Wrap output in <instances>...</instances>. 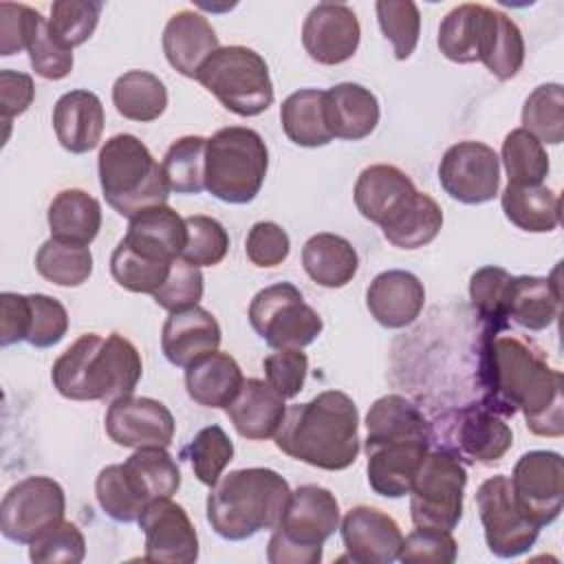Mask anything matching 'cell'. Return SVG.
Returning <instances> with one entry per match:
<instances>
[{
    "mask_svg": "<svg viewBox=\"0 0 564 564\" xmlns=\"http://www.w3.org/2000/svg\"><path fill=\"white\" fill-rule=\"evenodd\" d=\"M478 386L482 405L498 416L524 414L535 436L564 434L562 372L546 364L533 344L502 333H482L478 352Z\"/></svg>",
    "mask_w": 564,
    "mask_h": 564,
    "instance_id": "6da1fadb",
    "label": "cell"
},
{
    "mask_svg": "<svg viewBox=\"0 0 564 564\" xmlns=\"http://www.w3.org/2000/svg\"><path fill=\"white\" fill-rule=\"evenodd\" d=\"M275 447L311 467L339 471L350 467L361 449L359 410L341 390H324L306 403L286 408Z\"/></svg>",
    "mask_w": 564,
    "mask_h": 564,
    "instance_id": "7a4b0ae2",
    "label": "cell"
},
{
    "mask_svg": "<svg viewBox=\"0 0 564 564\" xmlns=\"http://www.w3.org/2000/svg\"><path fill=\"white\" fill-rule=\"evenodd\" d=\"M141 375L143 364L137 346L119 333L77 337L51 370L53 386L64 399L104 403L132 394Z\"/></svg>",
    "mask_w": 564,
    "mask_h": 564,
    "instance_id": "3957f363",
    "label": "cell"
},
{
    "mask_svg": "<svg viewBox=\"0 0 564 564\" xmlns=\"http://www.w3.org/2000/svg\"><path fill=\"white\" fill-rule=\"evenodd\" d=\"M291 498L284 476L269 467H245L223 476L207 496V522L231 542L275 529Z\"/></svg>",
    "mask_w": 564,
    "mask_h": 564,
    "instance_id": "277c9868",
    "label": "cell"
},
{
    "mask_svg": "<svg viewBox=\"0 0 564 564\" xmlns=\"http://www.w3.org/2000/svg\"><path fill=\"white\" fill-rule=\"evenodd\" d=\"M97 167L106 203L128 220L167 203L163 167L139 137L128 132L110 137L99 150Z\"/></svg>",
    "mask_w": 564,
    "mask_h": 564,
    "instance_id": "5b68a950",
    "label": "cell"
},
{
    "mask_svg": "<svg viewBox=\"0 0 564 564\" xmlns=\"http://www.w3.org/2000/svg\"><path fill=\"white\" fill-rule=\"evenodd\" d=\"M339 502L330 489L319 485L297 487L271 533L267 560L271 564L322 562L324 542L339 529Z\"/></svg>",
    "mask_w": 564,
    "mask_h": 564,
    "instance_id": "8992f818",
    "label": "cell"
},
{
    "mask_svg": "<svg viewBox=\"0 0 564 564\" xmlns=\"http://www.w3.org/2000/svg\"><path fill=\"white\" fill-rule=\"evenodd\" d=\"M269 150L264 139L245 126L220 128L207 139L205 189L223 203H251L267 176Z\"/></svg>",
    "mask_w": 564,
    "mask_h": 564,
    "instance_id": "52a82bcc",
    "label": "cell"
},
{
    "mask_svg": "<svg viewBox=\"0 0 564 564\" xmlns=\"http://www.w3.org/2000/svg\"><path fill=\"white\" fill-rule=\"evenodd\" d=\"M196 82L238 117L262 115L273 104V82L264 57L242 44L220 46L200 66Z\"/></svg>",
    "mask_w": 564,
    "mask_h": 564,
    "instance_id": "ba28073f",
    "label": "cell"
},
{
    "mask_svg": "<svg viewBox=\"0 0 564 564\" xmlns=\"http://www.w3.org/2000/svg\"><path fill=\"white\" fill-rule=\"evenodd\" d=\"M465 485L463 463L443 449H430L408 494L414 527L454 531L463 518Z\"/></svg>",
    "mask_w": 564,
    "mask_h": 564,
    "instance_id": "9c48e42d",
    "label": "cell"
},
{
    "mask_svg": "<svg viewBox=\"0 0 564 564\" xmlns=\"http://www.w3.org/2000/svg\"><path fill=\"white\" fill-rule=\"evenodd\" d=\"M249 324L275 350H302L324 328L319 313L304 302L300 289L291 282H278L258 291L249 304Z\"/></svg>",
    "mask_w": 564,
    "mask_h": 564,
    "instance_id": "30bf717a",
    "label": "cell"
},
{
    "mask_svg": "<svg viewBox=\"0 0 564 564\" xmlns=\"http://www.w3.org/2000/svg\"><path fill=\"white\" fill-rule=\"evenodd\" d=\"M432 441L458 460L496 463L509 452L513 432L482 403H469L441 416L432 425Z\"/></svg>",
    "mask_w": 564,
    "mask_h": 564,
    "instance_id": "8fae6325",
    "label": "cell"
},
{
    "mask_svg": "<svg viewBox=\"0 0 564 564\" xmlns=\"http://www.w3.org/2000/svg\"><path fill=\"white\" fill-rule=\"evenodd\" d=\"M66 496L48 476H26L0 502V531L15 544H33L64 520Z\"/></svg>",
    "mask_w": 564,
    "mask_h": 564,
    "instance_id": "7c38bea8",
    "label": "cell"
},
{
    "mask_svg": "<svg viewBox=\"0 0 564 564\" xmlns=\"http://www.w3.org/2000/svg\"><path fill=\"white\" fill-rule=\"evenodd\" d=\"M476 505L487 549L496 557H518L535 544L540 527L518 507L507 476L487 478L476 491Z\"/></svg>",
    "mask_w": 564,
    "mask_h": 564,
    "instance_id": "4fadbf2b",
    "label": "cell"
},
{
    "mask_svg": "<svg viewBox=\"0 0 564 564\" xmlns=\"http://www.w3.org/2000/svg\"><path fill=\"white\" fill-rule=\"evenodd\" d=\"M518 507L540 529L560 518L564 505V465L551 449H533L518 458L511 474Z\"/></svg>",
    "mask_w": 564,
    "mask_h": 564,
    "instance_id": "5bb4252c",
    "label": "cell"
},
{
    "mask_svg": "<svg viewBox=\"0 0 564 564\" xmlns=\"http://www.w3.org/2000/svg\"><path fill=\"white\" fill-rule=\"evenodd\" d=\"M438 183L463 205L489 203L500 189V159L487 143L458 141L441 159Z\"/></svg>",
    "mask_w": 564,
    "mask_h": 564,
    "instance_id": "9a60e30c",
    "label": "cell"
},
{
    "mask_svg": "<svg viewBox=\"0 0 564 564\" xmlns=\"http://www.w3.org/2000/svg\"><path fill=\"white\" fill-rule=\"evenodd\" d=\"M145 538V560L159 564H192L198 560V533L187 511L172 498H156L139 516Z\"/></svg>",
    "mask_w": 564,
    "mask_h": 564,
    "instance_id": "2e32d148",
    "label": "cell"
},
{
    "mask_svg": "<svg viewBox=\"0 0 564 564\" xmlns=\"http://www.w3.org/2000/svg\"><path fill=\"white\" fill-rule=\"evenodd\" d=\"M178 256L159 238L128 227L110 256V273L115 282L132 293H148L161 289Z\"/></svg>",
    "mask_w": 564,
    "mask_h": 564,
    "instance_id": "e0dca14e",
    "label": "cell"
},
{
    "mask_svg": "<svg viewBox=\"0 0 564 564\" xmlns=\"http://www.w3.org/2000/svg\"><path fill=\"white\" fill-rule=\"evenodd\" d=\"M106 434L119 447H167L174 438V416L165 403L150 397H121L108 405Z\"/></svg>",
    "mask_w": 564,
    "mask_h": 564,
    "instance_id": "ac0fdd59",
    "label": "cell"
},
{
    "mask_svg": "<svg viewBox=\"0 0 564 564\" xmlns=\"http://www.w3.org/2000/svg\"><path fill=\"white\" fill-rule=\"evenodd\" d=\"M361 40L355 11L344 2L315 4L302 24V44L311 59L324 66L348 62Z\"/></svg>",
    "mask_w": 564,
    "mask_h": 564,
    "instance_id": "d6986e66",
    "label": "cell"
},
{
    "mask_svg": "<svg viewBox=\"0 0 564 564\" xmlns=\"http://www.w3.org/2000/svg\"><path fill=\"white\" fill-rule=\"evenodd\" d=\"M346 557L357 564H390L399 557L403 533L397 520L377 507L359 505L339 522Z\"/></svg>",
    "mask_w": 564,
    "mask_h": 564,
    "instance_id": "ffe728a7",
    "label": "cell"
},
{
    "mask_svg": "<svg viewBox=\"0 0 564 564\" xmlns=\"http://www.w3.org/2000/svg\"><path fill=\"white\" fill-rule=\"evenodd\" d=\"M430 441L403 438L366 445L368 485L383 498H403L410 494L414 476L430 452Z\"/></svg>",
    "mask_w": 564,
    "mask_h": 564,
    "instance_id": "44dd1931",
    "label": "cell"
},
{
    "mask_svg": "<svg viewBox=\"0 0 564 564\" xmlns=\"http://www.w3.org/2000/svg\"><path fill=\"white\" fill-rule=\"evenodd\" d=\"M223 333L218 319L203 306L174 311L163 322L161 348L172 366L187 368L200 357L216 352Z\"/></svg>",
    "mask_w": 564,
    "mask_h": 564,
    "instance_id": "7402d4cb",
    "label": "cell"
},
{
    "mask_svg": "<svg viewBox=\"0 0 564 564\" xmlns=\"http://www.w3.org/2000/svg\"><path fill=\"white\" fill-rule=\"evenodd\" d=\"M220 48L212 22L192 9L174 13L163 29V53L167 64L185 77L196 79L200 66Z\"/></svg>",
    "mask_w": 564,
    "mask_h": 564,
    "instance_id": "603a6c76",
    "label": "cell"
},
{
    "mask_svg": "<svg viewBox=\"0 0 564 564\" xmlns=\"http://www.w3.org/2000/svg\"><path fill=\"white\" fill-rule=\"evenodd\" d=\"M423 282L403 269H390L370 282L366 291V306L370 315L386 328H405L423 311Z\"/></svg>",
    "mask_w": 564,
    "mask_h": 564,
    "instance_id": "cb8c5ba5",
    "label": "cell"
},
{
    "mask_svg": "<svg viewBox=\"0 0 564 564\" xmlns=\"http://www.w3.org/2000/svg\"><path fill=\"white\" fill-rule=\"evenodd\" d=\"M104 106L90 90H68L53 108V128L64 150L86 154L95 150L104 134Z\"/></svg>",
    "mask_w": 564,
    "mask_h": 564,
    "instance_id": "d4e9b609",
    "label": "cell"
},
{
    "mask_svg": "<svg viewBox=\"0 0 564 564\" xmlns=\"http://www.w3.org/2000/svg\"><path fill=\"white\" fill-rule=\"evenodd\" d=\"M419 189L403 170H399L397 165L377 163L361 170V174L357 176L355 205L366 220L381 227Z\"/></svg>",
    "mask_w": 564,
    "mask_h": 564,
    "instance_id": "484cf974",
    "label": "cell"
},
{
    "mask_svg": "<svg viewBox=\"0 0 564 564\" xmlns=\"http://www.w3.org/2000/svg\"><path fill=\"white\" fill-rule=\"evenodd\" d=\"M225 410L236 432L247 441L273 438L286 414L284 399L262 379H245L240 392Z\"/></svg>",
    "mask_w": 564,
    "mask_h": 564,
    "instance_id": "4316f807",
    "label": "cell"
},
{
    "mask_svg": "<svg viewBox=\"0 0 564 564\" xmlns=\"http://www.w3.org/2000/svg\"><path fill=\"white\" fill-rule=\"evenodd\" d=\"M326 121L333 139L359 141L366 139L379 123V101L375 93L361 84L341 82L324 90Z\"/></svg>",
    "mask_w": 564,
    "mask_h": 564,
    "instance_id": "83f0119b",
    "label": "cell"
},
{
    "mask_svg": "<svg viewBox=\"0 0 564 564\" xmlns=\"http://www.w3.org/2000/svg\"><path fill=\"white\" fill-rule=\"evenodd\" d=\"M507 322L527 330H544L560 315V284L555 278L511 275L505 302Z\"/></svg>",
    "mask_w": 564,
    "mask_h": 564,
    "instance_id": "f1b7e54d",
    "label": "cell"
},
{
    "mask_svg": "<svg viewBox=\"0 0 564 564\" xmlns=\"http://www.w3.org/2000/svg\"><path fill=\"white\" fill-rule=\"evenodd\" d=\"M242 383V370L229 352H209L185 368V390L203 408H227Z\"/></svg>",
    "mask_w": 564,
    "mask_h": 564,
    "instance_id": "f546056e",
    "label": "cell"
},
{
    "mask_svg": "<svg viewBox=\"0 0 564 564\" xmlns=\"http://www.w3.org/2000/svg\"><path fill=\"white\" fill-rule=\"evenodd\" d=\"M478 62H482L487 70L502 82L516 77L524 62L522 31L507 13L491 7H485L482 13Z\"/></svg>",
    "mask_w": 564,
    "mask_h": 564,
    "instance_id": "4dcf8cb0",
    "label": "cell"
},
{
    "mask_svg": "<svg viewBox=\"0 0 564 564\" xmlns=\"http://www.w3.org/2000/svg\"><path fill=\"white\" fill-rule=\"evenodd\" d=\"M302 267L306 275L326 289L346 286L359 269L355 247L337 234H315L302 247Z\"/></svg>",
    "mask_w": 564,
    "mask_h": 564,
    "instance_id": "1f68e13d",
    "label": "cell"
},
{
    "mask_svg": "<svg viewBox=\"0 0 564 564\" xmlns=\"http://www.w3.org/2000/svg\"><path fill=\"white\" fill-rule=\"evenodd\" d=\"M51 238L88 247L101 229V205L84 189H62L48 205Z\"/></svg>",
    "mask_w": 564,
    "mask_h": 564,
    "instance_id": "d6a6232c",
    "label": "cell"
},
{
    "mask_svg": "<svg viewBox=\"0 0 564 564\" xmlns=\"http://www.w3.org/2000/svg\"><path fill=\"white\" fill-rule=\"evenodd\" d=\"M366 445L403 438L432 443V423H427L423 412L401 394L379 397L366 414Z\"/></svg>",
    "mask_w": 564,
    "mask_h": 564,
    "instance_id": "836d02e7",
    "label": "cell"
},
{
    "mask_svg": "<svg viewBox=\"0 0 564 564\" xmlns=\"http://www.w3.org/2000/svg\"><path fill=\"white\" fill-rule=\"evenodd\" d=\"M280 121L286 139L300 148H322L333 141L324 90L302 88L291 93L280 106Z\"/></svg>",
    "mask_w": 564,
    "mask_h": 564,
    "instance_id": "e575fe53",
    "label": "cell"
},
{
    "mask_svg": "<svg viewBox=\"0 0 564 564\" xmlns=\"http://www.w3.org/2000/svg\"><path fill=\"white\" fill-rule=\"evenodd\" d=\"M500 205L507 220L522 231L549 234L560 225V196L544 183H509L500 196Z\"/></svg>",
    "mask_w": 564,
    "mask_h": 564,
    "instance_id": "d590c367",
    "label": "cell"
},
{
    "mask_svg": "<svg viewBox=\"0 0 564 564\" xmlns=\"http://www.w3.org/2000/svg\"><path fill=\"white\" fill-rule=\"evenodd\" d=\"M443 227L441 205L425 192H416L392 218L381 225L386 240L399 249L430 245Z\"/></svg>",
    "mask_w": 564,
    "mask_h": 564,
    "instance_id": "8d00e7d4",
    "label": "cell"
},
{
    "mask_svg": "<svg viewBox=\"0 0 564 564\" xmlns=\"http://www.w3.org/2000/svg\"><path fill=\"white\" fill-rule=\"evenodd\" d=\"M121 465L143 502L172 498L181 487V469L165 447H139Z\"/></svg>",
    "mask_w": 564,
    "mask_h": 564,
    "instance_id": "74e56055",
    "label": "cell"
},
{
    "mask_svg": "<svg viewBox=\"0 0 564 564\" xmlns=\"http://www.w3.org/2000/svg\"><path fill=\"white\" fill-rule=\"evenodd\" d=\"M112 104L123 119L150 123L167 108L165 84L148 70H128L115 79Z\"/></svg>",
    "mask_w": 564,
    "mask_h": 564,
    "instance_id": "f35d334b",
    "label": "cell"
},
{
    "mask_svg": "<svg viewBox=\"0 0 564 564\" xmlns=\"http://www.w3.org/2000/svg\"><path fill=\"white\" fill-rule=\"evenodd\" d=\"M485 4L465 2L454 7L438 26V51L456 64L478 62V37Z\"/></svg>",
    "mask_w": 564,
    "mask_h": 564,
    "instance_id": "ab89813d",
    "label": "cell"
},
{
    "mask_svg": "<svg viewBox=\"0 0 564 564\" xmlns=\"http://www.w3.org/2000/svg\"><path fill=\"white\" fill-rule=\"evenodd\" d=\"M37 273L57 286H82L93 273L88 247L48 238L35 253Z\"/></svg>",
    "mask_w": 564,
    "mask_h": 564,
    "instance_id": "60d3db41",
    "label": "cell"
},
{
    "mask_svg": "<svg viewBox=\"0 0 564 564\" xmlns=\"http://www.w3.org/2000/svg\"><path fill=\"white\" fill-rule=\"evenodd\" d=\"M207 139L198 134L176 139L163 156L167 187L176 194H200L205 189Z\"/></svg>",
    "mask_w": 564,
    "mask_h": 564,
    "instance_id": "b9f144b4",
    "label": "cell"
},
{
    "mask_svg": "<svg viewBox=\"0 0 564 564\" xmlns=\"http://www.w3.org/2000/svg\"><path fill=\"white\" fill-rule=\"evenodd\" d=\"M500 161L509 183L516 185H540L551 170L544 145L524 128H516L505 137Z\"/></svg>",
    "mask_w": 564,
    "mask_h": 564,
    "instance_id": "7bdbcfd3",
    "label": "cell"
},
{
    "mask_svg": "<svg viewBox=\"0 0 564 564\" xmlns=\"http://www.w3.org/2000/svg\"><path fill=\"white\" fill-rule=\"evenodd\" d=\"M522 128L540 143L557 145L564 139V90L562 84L533 88L522 106Z\"/></svg>",
    "mask_w": 564,
    "mask_h": 564,
    "instance_id": "ee69618b",
    "label": "cell"
},
{
    "mask_svg": "<svg viewBox=\"0 0 564 564\" xmlns=\"http://www.w3.org/2000/svg\"><path fill=\"white\" fill-rule=\"evenodd\" d=\"M511 273L502 267H480L469 278V297L471 306L476 308L478 317L485 324V333H502L507 330V286H509Z\"/></svg>",
    "mask_w": 564,
    "mask_h": 564,
    "instance_id": "f6af8a7d",
    "label": "cell"
},
{
    "mask_svg": "<svg viewBox=\"0 0 564 564\" xmlns=\"http://www.w3.org/2000/svg\"><path fill=\"white\" fill-rule=\"evenodd\" d=\"M183 454L192 463L194 476L203 485L214 487L234 458V443L220 425H207L196 432Z\"/></svg>",
    "mask_w": 564,
    "mask_h": 564,
    "instance_id": "bcb514c9",
    "label": "cell"
},
{
    "mask_svg": "<svg viewBox=\"0 0 564 564\" xmlns=\"http://www.w3.org/2000/svg\"><path fill=\"white\" fill-rule=\"evenodd\" d=\"M104 4L95 0H57L51 4L48 31L66 48L84 44L97 29Z\"/></svg>",
    "mask_w": 564,
    "mask_h": 564,
    "instance_id": "7dc6e473",
    "label": "cell"
},
{
    "mask_svg": "<svg viewBox=\"0 0 564 564\" xmlns=\"http://www.w3.org/2000/svg\"><path fill=\"white\" fill-rule=\"evenodd\" d=\"M377 20L386 40H390L394 57L408 59L421 35V13L412 0H379L375 4Z\"/></svg>",
    "mask_w": 564,
    "mask_h": 564,
    "instance_id": "c3c4849f",
    "label": "cell"
},
{
    "mask_svg": "<svg viewBox=\"0 0 564 564\" xmlns=\"http://www.w3.org/2000/svg\"><path fill=\"white\" fill-rule=\"evenodd\" d=\"M95 496L106 516L117 522H134L148 502L132 489L123 465H108L95 480Z\"/></svg>",
    "mask_w": 564,
    "mask_h": 564,
    "instance_id": "681fc988",
    "label": "cell"
},
{
    "mask_svg": "<svg viewBox=\"0 0 564 564\" xmlns=\"http://www.w3.org/2000/svg\"><path fill=\"white\" fill-rule=\"evenodd\" d=\"M185 227H187V242L181 253V260L198 269L223 262V258L229 251V234L216 218L194 214L185 218Z\"/></svg>",
    "mask_w": 564,
    "mask_h": 564,
    "instance_id": "f907efd6",
    "label": "cell"
},
{
    "mask_svg": "<svg viewBox=\"0 0 564 564\" xmlns=\"http://www.w3.org/2000/svg\"><path fill=\"white\" fill-rule=\"evenodd\" d=\"M86 557V540L75 522L62 520L40 540L29 544V560L37 564H79Z\"/></svg>",
    "mask_w": 564,
    "mask_h": 564,
    "instance_id": "816d5d0a",
    "label": "cell"
},
{
    "mask_svg": "<svg viewBox=\"0 0 564 564\" xmlns=\"http://www.w3.org/2000/svg\"><path fill=\"white\" fill-rule=\"evenodd\" d=\"M458 555V544L452 531L416 527L403 538L399 557L403 564H452Z\"/></svg>",
    "mask_w": 564,
    "mask_h": 564,
    "instance_id": "f5cc1de1",
    "label": "cell"
},
{
    "mask_svg": "<svg viewBox=\"0 0 564 564\" xmlns=\"http://www.w3.org/2000/svg\"><path fill=\"white\" fill-rule=\"evenodd\" d=\"M26 51H29L31 68L35 70V75H40L44 79H64L73 70V64H75L73 51L62 46L51 35L46 18L37 20Z\"/></svg>",
    "mask_w": 564,
    "mask_h": 564,
    "instance_id": "db71d44e",
    "label": "cell"
},
{
    "mask_svg": "<svg viewBox=\"0 0 564 564\" xmlns=\"http://www.w3.org/2000/svg\"><path fill=\"white\" fill-rule=\"evenodd\" d=\"M203 291H205V284H203L200 269L178 258L174 260L167 280L161 284L159 291L152 293V297L156 306L174 313V311L198 306Z\"/></svg>",
    "mask_w": 564,
    "mask_h": 564,
    "instance_id": "11a10c76",
    "label": "cell"
},
{
    "mask_svg": "<svg viewBox=\"0 0 564 564\" xmlns=\"http://www.w3.org/2000/svg\"><path fill=\"white\" fill-rule=\"evenodd\" d=\"M31 326L26 341L33 348H51L59 344L68 330V313L64 304L44 293H31Z\"/></svg>",
    "mask_w": 564,
    "mask_h": 564,
    "instance_id": "9f6ffc18",
    "label": "cell"
},
{
    "mask_svg": "<svg viewBox=\"0 0 564 564\" xmlns=\"http://www.w3.org/2000/svg\"><path fill=\"white\" fill-rule=\"evenodd\" d=\"M267 383L282 397L293 399L302 392L306 372H308V357L297 348H280L264 357L262 361Z\"/></svg>",
    "mask_w": 564,
    "mask_h": 564,
    "instance_id": "6f0895ef",
    "label": "cell"
},
{
    "mask_svg": "<svg viewBox=\"0 0 564 564\" xmlns=\"http://www.w3.org/2000/svg\"><path fill=\"white\" fill-rule=\"evenodd\" d=\"M291 240L289 234L271 220L256 223L245 240V253L247 258L262 269H271L282 264L289 258Z\"/></svg>",
    "mask_w": 564,
    "mask_h": 564,
    "instance_id": "680465c9",
    "label": "cell"
},
{
    "mask_svg": "<svg viewBox=\"0 0 564 564\" xmlns=\"http://www.w3.org/2000/svg\"><path fill=\"white\" fill-rule=\"evenodd\" d=\"M42 18L40 11L26 4H0V55L9 57L29 46L31 33Z\"/></svg>",
    "mask_w": 564,
    "mask_h": 564,
    "instance_id": "91938a15",
    "label": "cell"
},
{
    "mask_svg": "<svg viewBox=\"0 0 564 564\" xmlns=\"http://www.w3.org/2000/svg\"><path fill=\"white\" fill-rule=\"evenodd\" d=\"M31 326L29 295L4 291L0 295V346L7 348L18 341H26Z\"/></svg>",
    "mask_w": 564,
    "mask_h": 564,
    "instance_id": "94428289",
    "label": "cell"
},
{
    "mask_svg": "<svg viewBox=\"0 0 564 564\" xmlns=\"http://www.w3.org/2000/svg\"><path fill=\"white\" fill-rule=\"evenodd\" d=\"M35 97L33 77L11 68L0 70V115L2 123H11L13 117H20L29 110Z\"/></svg>",
    "mask_w": 564,
    "mask_h": 564,
    "instance_id": "6125c7cd",
    "label": "cell"
}]
</instances>
